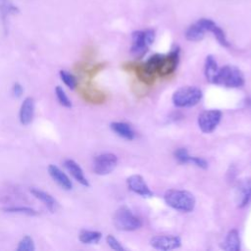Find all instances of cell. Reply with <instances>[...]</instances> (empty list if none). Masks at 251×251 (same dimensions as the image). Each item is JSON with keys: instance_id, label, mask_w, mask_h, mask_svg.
Returning a JSON list of instances; mask_svg holds the SVG:
<instances>
[{"instance_id": "1", "label": "cell", "mask_w": 251, "mask_h": 251, "mask_svg": "<svg viewBox=\"0 0 251 251\" xmlns=\"http://www.w3.org/2000/svg\"><path fill=\"white\" fill-rule=\"evenodd\" d=\"M164 200L171 208L183 213L193 211L196 203L195 197L192 193L187 190L180 189L167 190L164 194Z\"/></svg>"}, {"instance_id": "2", "label": "cell", "mask_w": 251, "mask_h": 251, "mask_svg": "<svg viewBox=\"0 0 251 251\" xmlns=\"http://www.w3.org/2000/svg\"><path fill=\"white\" fill-rule=\"evenodd\" d=\"M244 82L245 79L242 72L235 66L226 65L219 68L213 83L228 88H237L243 86Z\"/></svg>"}, {"instance_id": "3", "label": "cell", "mask_w": 251, "mask_h": 251, "mask_svg": "<svg viewBox=\"0 0 251 251\" xmlns=\"http://www.w3.org/2000/svg\"><path fill=\"white\" fill-rule=\"evenodd\" d=\"M203 97L202 90L197 86H181L172 96V101L178 108H189L197 105Z\"/></svg>"}, {"instance_id": "4", "label": "cell", "mask_w": 251, "mask_h": 251, "mask_svg": "<svg viewBox=\"0 0 251 251\" xmlns=\"http://www.w3.org/2000/svg\"><path fill=\"white\" fill-rule=\"evenodd\" d=\"M114 226L117 229L123 231H132L138 229L142 223L126 206L120 207L113 218Z\"/></svg>"}, {"instance_id": "5", "label": "cell", "mask_w": 251, "mask_h": 251, "mask_svg": "<svg viewBox=\"0 0 251 251\" xmlns=\"http://www.w3.org/2000/svg\"><path fill=\"white\" fill-rule=\"evenodd\" d=\"M118 164V158L113 153H102L93 160V171L98 176L111 174Z\"/></svg>"}, {"instance_id": "6", "label": "cell", "mask_w": 251, "mask_h": 251, "mask_svg": "<svg viewBox=\"0 0 251 251\" xmlns=\"http://www.w3.org/2000/svg\"><path fill=\"white\" fill-rule=\"evenodd\" d=\"M222 112L219 110H206L199 114L197 124L200 130L204 133H210L218 126L222 119Z\"/></svg>"}, {"instance_id": "7", "label": "cell", "mask_w": 251, "mask_h": 251, "mask_svg": "<svg viewBox=\"0 0 251 251\" xmlns=\"http://www.w3.org/2000/svg\"><path fill=\"white\" fill-rule=\"evenodd\" d=\"M179 59V48L176 46L171 50L167 55H162L160 65L158 67L157 73L162 76H167L173 74L178 64Z\"/></svg>"}, {"instance_id": "8", "label": "cell", "mask_w": 251, "mask_h": 251, "mask_svg": "<svg viewBox=\"0 0 251 251\" xmlns=\"http://www.w3.org/2000/svg\"><path fill=\"white\" fill-rule=\"evenodd\" d=\"M150 245L158 250H174L180 247L181 239L176 235H155L150 239Z\"/></svg>"}, {"instance_id": "9", "label": "cell", "mask_w": 251, "mask_h": 251, "mask_svg": "<svg viewBox=\"0 0 251 251\" xmlns=\"http://www.w3.org/2000/svg\"><path fill=\"white\" fill-rule=\"evenodd\" d=\"M235 203L239 208H244L251 203V177L241 179L236 184Z\"/></svg>"}, {"instance_id": "10", "label": "cell", "mask_w": 251, "mask_h": 251, "mask_svg": "<svg viewBox=\"0 0 251 251\" xmlns=\"http://www.w3.org/2000/svg\"><path fill=\"white\" fill-rule=\"evenodd\" d=\"M149 46L144 36V30H135L132 32L130 53L134 57L142 58L148 51Z\"/></svg>"}, {"instance_id": "11", "label": "cell", "mask_w": 251, "mask_h": 251, "mask_svg": "<svg viewBox=\"0 0 251 251\" xmlns=\"http://www.w3.org/2000/svg\"><path fill=\"white\" fill-rule=\"evenodd\" d=\"M126 185L130 191L142 197H151L153 192L145 182L144 178L139 175H132L126 178Z\"/></svg>"}, {"instance_id": "12", "label": "cell", "mask_w": 251, "mask_h": 251, "mask_svg": "<svg viewBox=\"0 0 251 251\" xmlns=\"http://www.w3.org/2000/svg\"><path fill=\"white\" fill-rule=\"evenodd\" d=\"M199 25L206 30V31H210L211 33H213V35L215 36V38L217 39V41L224 47H229V43L226 39V33L224 32V30L216 25L215 22H213L210 19H200L198 21Z\"/></svg>"}, {"instance_id": "13", "label": "cell", "mask_w": 251, "mask_h": 251, "mask_svg": "<svg viewBox=\"0 0 251 251\" xmlns=\"http://www.w3.org/2000/svg\"><path fill=\"white\" fill-rule=\"evenodd\" d=\"M48 173L53 180L58 183L63 189L71 190L73 188V182L70 177L57 166L51 164L48 166Z\"/></svg>"}, {"instance_id": "14", "label": "cell", "mask_w": 251, "mask_h": 251, "mask_svg": "<svg viewBox=\"0 0 251 251\" xmlns=\"http://www.w3.org/2000/svg\"><path fill=\"white\" fill-rule=\"evenodd\" d=\"M20 122L24 126H28L34 117V100L31 97L24 99L20 108Z\"/></svg>"}, {"instance_id": "15", "label": "cell", "mask_w": 251, "mask_h": 251, "mask_svg": "<svg viewBox=\"0 0 251 251\" xmlns=\"http://www.w3.org/2000/svg\"><path fill=\"white\" fill-rule=\"evenodd\" d=\"M64 166L66 168V170L71 174V176L81 185L83 186H89V182L88 179L86 178V176H84V173L82 171V169L80 168V166L72 159H66L64 161Z\"/></svg>"}, {"instance_id": "16", "label": "cell", "mask_w": 251, "mask_h": 251, "mask_svg": "<svg viewBox=\"0 0 251 251\" xmlns=\"http://www.w3.org/2000/svg\"><path fill=\"white\" fill-rule=\"evenodd\" d=\"M30 193L36 199L41 201L51 213H54L57 210V208L59 207V204H58L57 200L51 194H49L48 192H45L41 189L32 187V188H30Z\"/></svg>"}, {"instance_id": "17", "label": "cell", "mask_w": 251, "mask_h": 251, "mask_svg": "<svg viewBox=\"0 0 251 251\" xmlns=\"http://www.w3.org/2000/svg\"><path fill=\"white\" fill-rule=\"evenodd\" d=\"M111 129L117 133L120 137L125 138L126 140H132L135 136V132L132 126L125 122H114L110 125Z\"/></svg>"}, {"instance_id": "18", "label": "cell", "mask_w": 251, "mask_h": 251, "mask_svg": "<svg viewBox=\"0 0 251 251\" xmlns=\"http://www.w3.org/2000/svg\"><path fill=\"white\" fill-rule=\"evenodd\" d=\"M222 248L226 251L240 250V237H239V232L237 229L233 228L227 232V234L222 244Z\"/></svg>"}, {"instance_id": "19", "label": "cell", "mask_w": 251, "mask_h": 251, "mask_svg": "<svg viewBox=\"0 0 251 251\" xmlns=\"http://www.w3.org/2000/svg\"><path fill=\"white\" fill-rule=\"evenodd\" d=\"M219 67L217 65V62L215 58L212 55H208L205 60V65H204V74L206 76V79L213 83L214 79L218 74Z\"/></svg>"}, {"instance_id": "20", "label": "cell", "mask_w": 251, "mask_h": 251, "mask_svg": "<svg viewBox=\"0 0 251 251\" xmlns=\"http://www.w3.org/2000/svg\"><path fill=\"white\" fill-rule=\"evenodd\" d=\"M206 30L199 25V23H195L191 25L185 31V38L189 41H200L203 39Z\"/></svg>"}, {"instance_id": "21", "label": "cell", "mask_w": 251, "mask_h": 251, "mask_svg": "<svg viewBox=\"0 0 251 251\" xmlns=\"http://www.w3.org/2000/svg\"><path fill=\"white\" fill-rule=\"evenodd\" d=\"M102 238V233L96 230L82 229L78 234V239L84 244H96Z\"/></svg>"}, {"instance_id": "22", "label": "cell", "mask_w": 251, "mask_h": 251, "mask_svg": "<svg viewBox=\"0 0 251 251\" xmlns=\"http://www.w3.org/2000/svg\"><path fill=\"white\" fill-rule=\"evenodd\" d=\"M19 12V8L13 4L12 0H0V15L4 23L10 15H15Z\"/></svg>"}, {"instance_id": "23", "label": "cell", "mask_w": 251, "mask_h": 251, "mask_svg": "<svg viewBox=\"0 0 251 251\" xmlns=\"http://www.w3.org/2000/svg\"><path fill=\"white\" fill-rule=\"evenodd\" d=\"M2 210L6 213H13V214H24L27 216H36L38 212L30 207L25 206H12V207H5Z\"/></svg>"}, {"instance_id": "24", "label": "cell", "mask_w": 251, "mask_h": 251, "mask_svg": "<svg viewBox=\"0 0 251 251\" xmlns=\"http://www.w3.org/2000/svg\"><path fill=\"white\" fill-rule=\"evenodd\" d=\"M59 75L62 79V81L66 84V86H68L70 89H75L77 84H78V81H77V78L76 76H75L73 74L67 72V71H64V70H61L59 72Z\"/></svg>"}, {"instance_id": "25", "label": "cell", "mask_w": 251, "mask_h": 251, "mask_svg": "<svg viewBox=\"0 0 251 251\" xmlns=\"http://www.w3.org/2000/svg\"><path fill=\"white\" fill-rule=\"evenodd\" d=\"M55 94H56L58 102L63 107H66V108H71L72 107V102H71L70 98L67 96L65 90L60 85H57L55 87Z\"/></svg>"}, {"instance_id": "26", "label": "cell", "mask_w": 251, "mask_h": 251, "mask_svg": "<svg viewBox=\"0 0 251 251\" xmlns=\"http://www.w3.org/2000/svg\"><path fill=\"white\" fill-rule=\"evenodd\" d=\"M18 251H34V241L29 235H25L19 242V245L17 247Z\"/></svg>"}, {"instance_id": "27", "label": "cell", "mask_w": 251, "mask_h": 251, "mask_svg": "<svg viewBox=\"0 0 251 251\" xmlns=\"http://www.w3.org/2000/svg\"><path fill=\"white\" fill-rule=\"evenodd\" d=\"M176 159L179 162V163H182V164H187V163H190V160H191V156L188 154L187 150L185 148H178L175 151L174 153Z\"/></svg>"}, {"instance_id": "28", "label": "cell", "mask_w": 251, "mask_h": 251, "mask_svg": "<svg viewBox=\"0 0 251 251\" xmlns=\"http://www.w3.org/2000/svg\"><path fill=\"white\" fill-rule=\"evenodd\" d=\"M106 241H107L108 245L110 246V248H112L113 250H117V251L124 250V247L122 246L120 241L114 235L108 234L107 237H106Z\"/></svg>"}, {"instance_id": "29", "label": "cell", "mask_w": 251, "mask_h": 251, "mask_svg": "<svg viewBox=\"0 0 251 251\" xmlns=\"http://www.w3.org/2000/svg\"><path fill=\"white\" fill-rule=\"evenodd\" d=\"M190 163L194 164L195 166L201 168V169H207L208 168V163L205 159L201 158V157H196V156H191V160Z\"/></svg>"}, {"instance_id": "30", "label": "cell", "mask_w": 251, "mask_h": 251, "mask_svg": "<svg viewBox=\"0 0 251 251\" xmlns=\"http://www.w3.org/2000/svg\"><path fill=\"white\" fill-rule=\"evenodd\" d=\"M12 93H13L14 97L20 98V97L23 95V93H24V87H23V85H22L21 83H19V82L14 83V85H13V87H12Z\"/></svg>"}]
</instances>
